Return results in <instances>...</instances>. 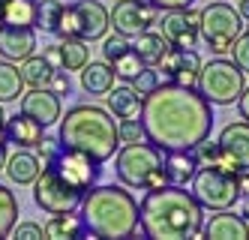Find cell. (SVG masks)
I'll return each mask as SVG.
<instances>
[{
  "mask_svg": "<svg viewBox=\"0 0 249 240\" xmlns=\"http://www.w3.org/2000/svg\"><path fill=\"white\" fill-rule=\"evenodd\" d=\"M141 123L147 141L156 144L162 153L192 150L198 141L210 138L213 108L195 87L168 81L141 99Z\"/></svg>",
  "mask_w": 249,
  "mask_h": 240,
  "instance_id": "obj_1",
  "label": "cell"
},
{
  "mask_svg": "<svg viewBox=\"0 0 249 240\" xmlns=\"http://www.w3.org/2000/svg\"><path fill=\"white\" fill-rule=\"evenodd\" d=\"M204 222V207L183 186L162 183L150 186L138 204V228L153 240H183L195 237Z\"/></svg>",
  "mask_w": 249,
  "mask_h": 240,
  "instance_id": "obj_2",
  "label": "cell"
},
{
  "mask_svg": "<svg viewBox=\"0 0 249 240\" xmlns=\"http://www.w3.org/2000/svg\"><path fill=\"white\" fill-rule=\"evenodd\" d=\"M57 141L66 150H78L96 162H108L120 147L117 120L108 108L72 105L57 120Z\"/></svg>",
  "mask_w": 249,
  "mask_h": 240,
  "instance_id": "obj_3",
  "label": "cell"
},
{
  "mask_svg": "<svg viewBox=\"0 0 249 240\" xmlns=\"http://www.w3.org/2000/svg\"><path fill=\"white\" fill-rule=\"evenodd\" d=\"M81 222L93 237H132L138 231V201L123 186H90L81 198Z\"/></svg>",
  "mask_w": 249,
  "mask_h": 240,
  "instance_id": "obj_4",
  "label": "cell"
},
{
  "mask_svg": "<svg viewBox=\"0 0 249 240\" xmlns=\"http://www.w3.org/2000/svg\"><path fill=\"white\" fill-rule=\"evenodd\" d=\"M111 159H114L117 180L129 189H150V186H162L165 183L162 150L150 141L123 144V147H117V153Z\"/></svg>",
  "mask_w": 249,
  "mask_h": 240,
  "instance_id": "obj_5",
  "label": "cell"
},
{
  "mask_svg": "<svg viewBox=\"0 0 249 240\" xmlns=\"http://www.w3.org/2000/svg\"><path fill=\"white\" fill-rule=\"evenodd\" d=\"M30 186H33V201H36V207H42L51 216L54 213H75L84 192H87L75 180H69L54 162L42 165V171L36 174V180H33Z\"/></svg>",
  "mask_w": 249,
  "mask_h": 240,
  "instance_id": "obj_6",
  "label": "cell"
},
{
  "mask_svg": "<svg viewBox=\"0 0 249 240\" xmlns=\"http://www.w3.org/2000/svg\"><path fill=\"white\" fill-rule=\"evenodd\" d=\"M246 72L234 63V60H225L222 54H216V60L201 63L198 69V93L210 102V105H234L237 96L243 93L246 87Z\"/></svg>",
  "mask_w": 249,
  "mask_h": 240,
  "instance_id": "obj_7",
  "label": "cell"
},
{
  "mask_svg": "<svg viewBox=\"0 0 249 240\" xmlns=\"http://www.w3.org/2000/svg\"><path fill=\"white\" fill-rule=\"evenodd\" d=\"M108 9H105L99 0H66L63 12H60V21L54 27L57 39L63 36H78V39L87 42H96L108 33Z\"/></svg>",
  "mask_w": 249,
  "mask_h": 240,
  "instance_id": "obj_8",
  "label": "cell"
},
{
  "mask_svg": "<svg viewBox=\"0 0 249 240\" xmlns=\"http://www.w3.org/2000/svg\"><path fill=\"white\" fill-rule=\"evenodd\" d=\"M243 24L246 21L228 0H213L204 9H198V36L204 39V45H210L213 54H225L243 30Z\"/></svg>",
  "mask_w": 249,
  "mask_h": 240,
  "instance_id": "obj_9",
  "label": "cell"
},
{
  "mask_svg": "<svg viewBox=\"0 0 249 240\" xmlns=\"http://www.w3.org/2000/svg\"><path fill=\"white\" fill-rule=\"evenodd\" d=\"M189 192L204 210H228L240 201L237 171L228 168H198L189 180Z\"/></svg>",
  "mask_w": 249,
  "mask_h": 240,
  "instance_id": "obj_10",
  "label": "cell"
},
{
  "mask_svg": "<svg viewBox=\"0 0 249 240\" xmlns=\"http://www.w3.org/2000/svg\"><path fill=\"white\" fill-rule=\"evenodd\" d=\"M156 15L159 9L150 0H117L114 9H108V24L114 27V33L132 39V36L144 33L156 24Z\"/></svg>",
  "mask_w": 249,
  "mask_h": 240,
  "instance_id": "obj_11",
  "label": "cell"
},
{
  "mask_svg": "<svg viewBox=\"0 0 249 240\" xmlns=\"http://www.w3.org/2000/svg\"><path fill=\"white\" fill-rule=\"evenodd\" d=\"M153 27L165 36L168 45H177V48H192L201 39L198 36V9H192V6L162 9V15H156Z\"/></svg>",
  "mask_w": 249,
  "mask_h": 240,
  "instance_id": "obj_12",
  "label": "cell"
},
{
  "mask_svg": "<svg viewBox=\"0 0 249 240\" xmlns=\"http://www.w3.org/2000/svg\"><path fill=\"white\" fill-rule=\"evenodd\" d=\"M219 153H222V168L228 171H249V123L237 120L228 123L219 138Z\"/></svg>",
  "mask_w": 249,
  "mask_h": 240,
  "instance_id": "obj_13",
  "label": "cell"
},
{
  "mask_svg": "<svg viewBox=\"0 0 249 240\" xmlns=\"http://www.w3.org/2000/svg\"><path fill=\"white\" fill-rule=\"evenodd\" d=\"M21 111L30 114L33 120H39L45 129L54 126L63 114V102L57 93H51L48 87H27L21 93Z\"/></svg>",
  "mask_w": 249,
  "mask_h": 240,
  "instance_id": "obj_14",
  "label": "cell"
},
{
  "mask_svg": "<svg viewBox=\"0 0 249 240\" xmlns=\"http://www.w3.org/2000/svg\"><path fill=\"white\" fill-rule=\"evenodd\" d=\"M30 54H36V27L0 24V57L21 63Z\"/></svg>",
  "mask_w": 249,
  "mask_h": 240,
  "instance_id": "obj_15",
  "label": "cell"
},
{
  "mask_svg": "<svg viewBox=\"0 0 249 240\" xmlns=\"http://www.w3.org/2000/svg\"><path fill=\"white\" fill-rule=\"evenodd\" d=\"M201 237H213V240H246L249 237V222L243 213H231L228 210H213V216L207 222H201Z\"/></svg>",
  "mask_w": 249,
  "mask_h": 240,
  "instance_id": "obj_16",
  "label": "cell"
},
{
  "mask_svg": "<svg viewBox=\"0 0 249 240\" xmlns=\"http://www.w3.org/2000/svg\"><path fill=\"white\" fill-rule=\"evenodd\" d=\"M3 135H6V141H9V144L33 150V147L42 141L45 126H42L39 120H33L30 114L18 111V114H12V117H6V120H3Z\"/></svg>",
  "mask_w": 249,
  "mask_h": 240,
  "instance_id": "obj_17",
  "label": "cell"
},
{
  "mask_svg": "<svg viewBox=\"0 0 249 240\" xmlns=\"http://www.w3.org/2000/svg\"><path fill=\"white\" fill-rule=\"evenodd\" d=\"M3 171L12 183H18V186H30L36 174L42 171V159L36 156V150H27V147H15V153L6 156L3 162Z\"/></svg>",
  "mask_w": 249,
  "mask_h": 240,
  "instance_id": "obj_18",
  "label": "cell"
},
{
  "mask_svg": "<svg viewBox=\"0 0 249 240\" xmlns=\"http://www.w3.org/2000/svg\"><path fill=\"white\" fill-rule=\"evenodd\" d=\"M156 69H162V75H165L168 81H174L177 75H186V72H195V75H198L201 57H198V51H195V48H177V45H168L165 57L159 60Z\"/></svg>",
  "mask_w": 249,
  "mask_h": 240,
  "instance_id": "obj_19",
  "label": "cell"
},
{
  "mask_svg": "<svg viewBox=\"0 0 249 240\" xmlns=\"http://www.w3.org/2000/svg\"><path fill=\"white\" fill-rule=\"evenodd\" d=\"M78 72H81L84 93H90V96H102V93H108L114 87V69L105 60H87Z\"/></svg>",
  "mask_w": 249,
  "mask_h": 240,
  "instance_id": "obj_20",
  "label": "cell"
},
{
  "mask_svg": "<svg viewBox=\"0 0 249 240\" xmlns=\"http://www.w3.org/2000/svg\"><path fill=\"white\" fill-rule=\"evenodd\" d=\"M129 45H132V51L141 57V63H144V66H159V60H162L165 51H168L165 36L159 33L156 27H150V30H144V33L132 36Z\"/></svg>",
  "mask_w": 249,
  "mask_h": 240,
  "instance_id": "obj_21",
  "label": "cell"
},
{
  "mask_svg": "<svg viewBox=\"0 0 249 240\" xmlns=\"http://www.w3.org/2000/svg\"><path fill=\"white\" fill-rule=\"evenodd\" d=\"M195 171H198V165H195V159H192L189 150L162 153V174H165V183H174V186H186Z\"/></svg>",
  "mask_w": 249,
  "mask_h": 240,
  "instance_id": "obj_22",
  "label": "cell"
},
{
  "mask_svg": "<svg viewBox=\"0 0 249 240\" xmlns=\"http://www.w3.org/2000/svg\"><path fill=\"white\" fill-rule=\"evenodd\" d=\"M105 102H108V111L114 117H141V96L132 90V84L123 81L120 87H111L105 93Z\"/></svg>",
  "mask_w": 249,
  "mask_h": 240,
  "instance_id": "obj_23",
  "label": "cell"
},
{
  "mask_svg": "<svg viewBox=\"0 0 249 240\" xmlns=\"http://www.w3.org/2000/svg\"><path fill=\"white\" fill-rule=\"evenodd\" d=\"M57 51H60V66L66 72H78L90 60V45H87V39H78V36H63L57 42Z\"/></svg>",
  "mask_w": 249,
  "mask_h": 240,
  "instance_id": "obj_24",
  "label": "cell"
},
{
  "mask_svg": "<svg viewBox=\"0 0 249 240\" xmlns=\"http://www.w3.org/2000/svg\"><path fill=\"white\" fill-rule=\"evenodd\" d=\"M36 3L39 0H3V6H0V24L36 27Z\"/></svg>",
  "mask_w": 249,
  "mask_h": 240,
  "instance_id": "obj_25",
  "label": "cell"
},
{
  "mask_svg": "<svg viewBox=\"0 0 249 240\" xmlns=\"http://www.w3.org/2000/svg\"><path fill=\"white\" fill-rule=\"evenodd\" d=\"M42 234L48 240H69V237H84L87 228H84L81 219H75L72 213H54L42 225Z\"/></svg>",
  "mask_w": 249,
  "mask_h": 240,
  "instance_id": "obj_26",
  "label": "cell"
},
{
  "mask_svg": "<svg viewBox=\"0 0 249 240\" xmlns=\"http://www.w3.org/2000/svg\"><path fill=\"white\" fill-rule=\"evenodd\" d=\"M24 81H21V72L12 60H3L0 57V102H18L21 93H24Z\"/></svg>",
  "mask_w": 249,
  "mask_h": 240,
  "instance_id": "obj_27",
  "label": "cell"
},
{
  "mask_svg": "<svg viewBox=\"0 0 249 240\" xmlns=\"http://www.w3.org/2000/svg\"><path fill=\"white\" fill-rule=\"evenodd\" d=\"M18 72H21L24 87H45L48 75H51V66H48V60L42 57V54H30V57L21 60Z\"/></svg>",
  "mask_w": 249,
  "mask_h": 240,
  "instance_id": "obj_28",
  "label": "cell"
},
{
  "mask_svg": "<svg viewBox=\"0 0 249 240\" xmlns=\"http://www.w3.org/2000/svg\"><path fill=\"white\" fill-rule=\"evenodd\" d=\"M18 222V198L0 183V237H9V228Z\"/></svg>",
  "mask_w": 249,
  "mask_h": 240,
  "instance_id": "obj_29",
  "label": "cell"
},
{
  "mask_svg": "<svg viewBox=\"0 0 249 240\" xmlns=\"http://www.w3.org/2000/svg\"><path fill=\"white\" fill-rule=\"evenodd\" d=\"M111 69H114V78H120V81L129 84V81L138 75V72L144 69V63H141V57H138V54L132 51V45H129L123 54H117V57L111 60Z\"/></svg>",
  "mask_w": 249,
  "mask_h": 240,
  "instance_id": "obj_30",
  "label": "cell"
},
{
  "mask_svg": "<svg viewBox=\"0 0 249 240\" xmlns=\"http://www.w3.org/2000/svg\"><path fill=\"white\" fill-rule=\"evenodd\" d=\"M66 0H39L36 3V30L45 33H54L57 21H60V12H63Z\"/></svg>",
  "mask_w": 249,
  "mask_h": 240,
  "instance_id": "obj_31",
  "label": "cell"
},
{
  "mask_svg": "<svg viewBox=\"0 0 249 240\" xmlns=\"http://www.w3.org/2000/svg\"><path fill=\"white\" fill-rule=\"evenodd\" d=\"M189 153H192V159H195V165H198V168H222L219 144H216V141H210V138L198 141Z\"/></svg>",
  "mask_w": 249,
  "mask_h": 240,
  "instance_id": "obj_32",
  "label": "cell"
},
{
  "mask_svg": "<svg viewBox=\"0 0 249 240\" xmlns=\"http://www.w3.org/2000/svg\"><path fill=\"white\" fill-rule=\"evenodd\" d=\"M117 138H120V144L147 141V132H144V123H141V117H123V120L117 123Z\"/></svg>",
  "mask_w": 249,
  "mask_h": 240,
  "instance_id": "obj_33",
  "label": "cell"
},
{
  "mask_svg": "<svg viewBox=\"0 0 249 240\" xmlns=\"http://www.w3.org/2000/svg\"><path fill=\"white\" fill-rule=\"evenodd\" d=\"M129 84H132L135 93H138L141 99H144V96L150 93V90H156L159 84H162V78H159V69H156V66H144V69H141V72H138V75H135Z\"/></svg>",
  "mask_w": 249,
  "mask_h": 240,
  "instance_id": "obj_34",
  "label": "cell"
},
{
  "mask_svg": "<svg viewBox=\"0 0 249 240\" xmlns=\"http://www.w3.org/2000/svg\"><path fill=\"white\" fill-rule=\"evenodd\" d=\"M228 51H231V60H234L243 72H249V27H243L237 33V39L228 45Z\"/></svg>",
  "mask_w": 249,
  "mask_h": 240,
  "instance_id": "obj_35",
  "label": "cell"
},
{
  "mask_svg": "<svg viewBox=\"0 0 249 240\" xmlns=\"http://www.w3.org/2000/svg\"><path fill=\"white\" fill-rule=\"evenodd\" d=\"M126 48H129V39H126V36H120V33L102 36V57H105V63H111L117 54H123Z\"/></svg>",
  "mask_w": 249,
  "mask_h": 240,
  "instance_id": "obj_36",
  "label": "cell"
},
{
  "mask_svg": "<svg viewBox=\"0 0 249 240\" xmlns=\"http://www.w3.org/2000/svg\"><path fill=\"white\" fill-rule=\"evenodd\" d=\"M51 93H57V96H66L69 90H72V78H69V72L66 69H51V75H48V84H45Z\"/></svg>",
  "mask_w": 249,
  "mask_h": 240,
  "instance_id": "obj_37",
  "label": "cell"
},
{
  "mask_svg": "<svg viewBox=\"0 0 249 240\" xmlns=\"http://www.w3.org/2000/svg\"><path fill=\"white\" fill-rule=\"evenodd\" d=\"M33 150H36V156L42 159V165H48L51 159H57V153L63 150V144L57 138H51V135H42V141L33 147Z\"/></svg>",
  "mask_w": 249,
  "mask_h": 240,
  "instance_id": "obj_38",
  "label": "cell"
},
{
  "mask_svg": "<svg viewBox=\"0 0 249 240\" xmlns=\"http://www.w3.org/2000/svg\"><path fill=\"white\" fill-rule=\"evenodd\" d=\"M9 237H15V240H42L45 234H42V225L39 222H15L12 228H9Z\"/></svg>",
  "mask_w": 249,
  "mask_h": 240,
  "instance_id": "obj_39",
  "label": "cell"
},
{
  "mask_svg": "<svg viewBox=\"0 0 249 240\" xmlns=\"http://www.w3.org/2000/svg\"><path fill=\"white\" fill-rule=\"evenodd\" d=\"M150 3L162 12V9H183V6H192L195 0H150Z\"/></svg>",
  "mask_w": 249,
  "mask_h": 240,
  "instance_id": "obj_40",
  "label": "cell"
},
{
  "mask_svg": "<svg viewBox=\"0 0 249 240\" xmlns=\"http://www.w3.org/2000/svg\"><path fill=\"white\" fill-rule=\"evenodd\" d=\"M42 57L48 60L51 69H63V66H60V51H57V45H45V48H42Z\"/></svg>",
  "mask_w": 249,
  "mask_h": 240,
  "instance_id": "obj_41",
  "label": "cell"
},
{
  "mask_svg": "<svg viewBox=\"0 0 249 240\" xmlns=\"http://www.w3.org/2000/svg\"><path fill=\"white\" fill-rule=\"evenodd\" d=\"M237 114H240V120L249 123V87H243V93L237 96Z\"/></svg>",
  "mask_w": 249,
  "mask_h": 240,
  "instance_id": "obj_42",
  "label": "cell"
},
{
  "mask_svg": "<svg viewBox=\"0 0 249 240\" xmlns=\"http://www.w3.org/2000/svg\"><path fill=\"white\" fill-rule=\"evenodd\" d=\"M237 186H240V198H249V171H237Z\"/></svg>",
  "mask_w": 249,
  "mask_h": 240,
  "instance_id": "obj_43",
  "label": "cell"
},
{
  "mask_svg": "<svg viewBox=\"0 0 249 240\" xmlns=\"http://www.w3.org/2000/svg\"><path fill=\"white\" fill-rule=\"evenodd\" d=\"M6 135H3V126H0V168H3V162H6V156H9V150H6Z\"/></svg>",
  "mask_w": 249,
  "mask_h": 240,
  "instance_id": "obj_44",
  "label": "cell"
},
{
  "mask_svg": "<svg viewBox=\"0 0 249 240\" xmlns=\"http://www.w3.org/2000/svg\"><path fill=\"white\" fill-rule=\"evenodd\" d=\"M237 12H240L243 21H249V0H240V3H237Z\"/></svg>",
  "mask_w": 249,
  "mask_h": 240,
  "instance_id": "obj_45",
  "label": "cell"
},
{
  "mask_svg": "<svg viewBox=\"0 0 249 240\" xmlns=\"http://www.w3.org/2000/svg\"><path fill=\"white\" fill-rule=\"evenodd\" d=\"M3 120H6V111H3V102H0V126H3Z\"/></svg>",
  "mask_w": 249,
  "mask_h": 240,
  "instance_id": "obj_46",
  "label": "cell"
},
{
  "mask_svg": "<svg viewBox=\"0 0 249 240\" xmlns=\"http://www.w3.org/2000/svg\"><path fill=\"white\" fill-rule=\"evenodd\" d=\"M0 6H3V0H0Z\"/></svg>",
  "mask_w": 249,
  "mask_h": 240,
  "instance_id": "obj_47",
  "label": "cell"
}]
</instances>
